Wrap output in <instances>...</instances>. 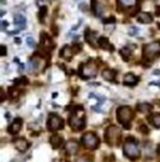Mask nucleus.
<instances>
[{
    "instance_id": "1",
    "label": "nucleus",
    "mask_w": 160,
    "mask_h": 162,
    "mask_svg": "<svg viewBox=\"0 0 160 162\" xmlns=\"http://www.w3.org/2000/svg\"><path fill=\"white\" fill-rule=\"evenodd\" d=\"M69 125L74 131H80L85 126V112L82 106H76L73 109L69 116Z\"/></svg>"
},
{
    "instance_id": "2",
    "label": "nucleus",
    "mask_w": 160,
    "mask_h": 162,
    "mask_svg": "<svg viewBox=\"0 0 160 162\" xmlns=\"http://www.w3.org/2000/svg\"><path fill=\"white\" fill-rule=\"evenodd\" d=\"M123 150H124V153L128 158L130 160H138L140 157V150H139V146L136 143V141L133 139V137H128L126 141L124 142V146H123Z\"/></svg>"
},
{
    "instance_id": "10",
    "label": "nucleus",
    "mask_w": 160,
    "mask_h": 162,
    "mask_svg": "<svg viewBox=\"0 0 160 162\" xmlns=\"http://www.w3.org/2000/svg\"><path fill=\"white\" fill-rule=\"evenodd\" d=\"M40 41H42V46L46 50H50L55 46L54 41L50 39V36L46 34V33H42V35H40Z\"/></svg>"
},
{
    "instance_id": "15",
    "label": "nucleus",
    "mask_w": 160,
    "mask_h": 162,
    "mask_svg": "<svg viewBox=\"0 0 160 162\" xmlns=\"http://www.w3.org/2000/svg\"><path fill=\"white\" fill-rule=\"evenodd\" d=\"M139 81V77H136L134 74H126L124 76V84L128 85V86H134L138 84Z\"/></svg>"
},
{
    "instance_id": "21",
    "label": "nucleus",
    "mask_w": 160,
    "mask_h": 162,
    "mask_svg": "<svg viewBox=\"0 0 160 162\" xmlns=\"http://www.w3.org/2000/svg\"><path fill=\"white\" fill-rule=\"evenodd\" d=\"M101 76L106 81H114L115 77H116V71L115 70H104Z\"/></svg>"
},
{
    "instance_id": "17",
    "label": "nucleus",
    "mask_w": 160,
    "mask_h": 162,
    "mask_svg": "<svg viewBox=\"0 0 160 162\" xmlns=\"http://www.w3.org/2000/svg\"><path fill=\"white\" fill-rule=\"evenodd\" d=\"M49 141H50V145L53 146V148H59L63 145V137L60 135H53Z\"/></svg>"
},
{
    "instance_id": "12",
    "label": "nucleus",
    "mask_w": 160,
    "mask_h": 162,
    "mask_svg": "<svg viewBox=\"0 0 160 162\" xmlns=\"http://www.w3.org/2000/svg\"><path fill=\"white\" fill-rule=\"evenodd\" d=\"M21 125H23V120L21 118H15L13 122L10 124V126H9V133H11V135H15V133H18L19 131H20V129H21Z\"/></svg>"
},
{
    "instance_id": "14",
    "label": "nucleus",
    "mask_w": 160,
    "mask_h": 162,
    "mask_svg": "<svg viewBox=\"0 0 160 162\" xmlns=\"http://www.w3.org/2000/svg\"><path fill=\"white\" fill-rule=\"evenodd\" d=\"M65 150L69 155H75L79 151V143L76 141L71 140V141H69L68 143L65 145Z\"/></svg>"
},
{
    "instance_id": "26",
    "label": "nucleus",
    "mask_w": 160,
    "mask_h": 162,
    "mask_svg": "<svg viewBox=\"0 0 160 162\" xmlns=\"http://www.w3.org/2000/svg\"><path fill=\"white\" fill-rule=\"evenodd\" d=\"M46 12H48V8L46 6H42L40 8V11H39V19L42 23H44V19L46 16Z\"/></svg>"
},
{
    "instance_id": "8",
    "label": "nucleus",
    "mask_w": 160,
    "mask_h": 162,
    "mask_svg": "<svg viewBox=\"0 0 160 162\" xmlns=\"http://www.w3.org/2000/svg\"><path fill=\"white\" fill-rule=\"evenodd\" d=\"M64 126V121L60 116L56 114H50L48 118V130L50 131H56Z\"/></svg>"
},
{
    "instance_id": "34",
    "label": "nucleus",
    "mask_w": 160,
    "mask_h": 162,
    "mask_svg": "<svg viewBox=\"0 0 160 162\" xmlns=\"http://www.w3.org/2000/svg\"><path fill=\"white\" fill-rule=\"evenodd\" d=\"M2 55H3V56H5V55H6V48H5V45H3V46H2Z\"/></svg>"
},
{
    "instance_id": "28",
    "label": "nucleus",
    "mask_w": 160,
    "mask_h": 162,
    "mask_svg": "<svg viewBox=\"0 0 160 162\" xmlns=\"http://www.w3.org/2000/svg\"><path fill=\"white\" fill-rule=\"evenodd\" d=\"M19 95H20V92H19L16 89L13 87V89L9 90V97H10V99H16Z\"/></svg>"
},
{
    "instance_id": "7",
    "label": "nucleus",
    "mask_w": 160,
    "mask_h": 162,
    "mask_svg": "<svg viewBox=\"0 0 160 162\" xmlns=\"http://www.w3.org/2000/svg\"><path fill=\"white\" fill-rule=\"evenodd\" d=\"M82 142L88 150H95V148L99 146V139L94 132L84 133L83 137H82Z\"/></svg>"
},
{
    "instance_id": "37",
    "label": "nucleus",
    "mask_w": 160,
    "mask_h": 162,
    "mask_svg": "<svg viewBox=\"0 0 160 162\" xmlns=\"http://www.w3.org/2000/svg\"><path fill=\"white\" fill-rule=\"evenodd\" d=\"M155 14H156L158 16L160 15V8H159V6H156V12H155Z\"/></svg>"
},
{
    "instance_id": "6",
    "label": "nucleus",
    "mask_w": 160,
    "mask_h": 162,
    "mask_svg": "<svg viewBox=\"0 0 160 162\" xmlns=\"http://www.w3.org/2000/svg\"><path fill=\"white\" fill-rule=\"evenodd\" d=\"M98 71V66L94 61H89L85 62L80 66V75L83 79H89V77H94Z\"/></svg>"
},
{
    "instance_id": "36",
    "label": "nucleus",
    "mask_w": 160,
    "mask_h": 162,
    "mask_svg": "<svg viewBox=\"0 0 160 162\" xmlns=\"http://www.w3.org/2000/svg\"><path fill=\"white\" fill-rule=\"evenodd\" d=\"M6 25H8V23H6L5 20H3V23H2V26H3V29H4V28H6Z\"/></svg>"
},
{
    "instance_id": "11",
    "label": "nucleus",
    "mask_w": 160,
    "mask_h": 162,
    "mask_svg": "<svg viewBox=\"0 0 160 162\" xmlns=\"http://www.w3.org/2000/svg\"><path fill=\"white\" fill-rule=\"evenodd\" d=\"M85 40L88 41V44H90L93 48H96L99 44L96 43L99 39H96V34L94 33V31H91V30H89V29H86V31H85Z\"/></svg>"
},
{
    "instance_id": "13",
    "label": "nucleus",
    "mask_w": 160,
    "mask_h": 162,
    "mask_svg": "<svg viewBox=\"0 0 160 162\" xmlns=\"http://www.w3.org/2000/svg\"><path fill=\"white\" fill-rule=\"evenodd\" d=\"M14 146H15V148H16L18 151L24 152V151H26V150L29 148L30 143L26 141L25 139H16V140L14 141Z\"/></svg>"
},
{
    "instance_id": "16",
    "label": "nucleus",
    "mask_w": 160,
    "mask_h": 162,
    "mask_svg": "<svg viewBox=\"0 0 160 162\" xmlns=\"http://www.w3.org/2000/svg\"><path fill=\"white\" fill-rule=\"evenodd\" d=\"M74 52H75V51H74L73 48H70V46H64V48L61 49L60 56H61L63 59H65V60H70V59L73 58V54H74Z\"/></svg>"
},
{
    "instance_id": "24",
    "label": "nucleus",
    "mask_w": 160,
    "mask_h": 162,
    "mask_svg": "<svg viewBox=\"0 0 160 162\" xmlns=\"http://www.w3.org/2000/svg\"><path fill=\"white\" fill-rule=\"evenodd\" d=\"M151 107L153 106L150 104H148V102H140V104H138V110L140 112H148V111L151 110Z\"/></svg>"
},
{
    "instance_id": "20",
    "label": "nucleus",
    "mask_w": 160,
    "mask_h": 162,
    "mask_svg": "<svg viewBox=\"0 0 160 162\" xmlns=\"http://www.w3.org/2000/svg\"><path fill=\"white\" fill-rule=\"evenodd\" d=\"M91 10L94 11V14L96 16H100L103 14V6L100 5V3L98 2V0H93L91 2Z\"/></svg>"
},
{
    "instance_id": "39",
    "label": "nucleus",
    "mask_w": 160,
    "mask_h": 162,
    "mask_svg": "<svg viewBox=\"0 0 160 162\" xmlns=\"http://www.w3.org/2000/svg\"><path fill=\"white\" fill-rule=\"evenodd\" d=\"M154 74H155V75H159V74H160V71H159V70H155V72H154Z\"/></svg>"
},
{
    "instance_id": "22",
    "label": "nucleus",
    "mask_w": 160,
    "mask_h": 162,
    "mask_svg": "<svg viewBox=\"0 0 160 162\" xmlns=\"http://www.w3.org/2000/svg\"><path fill=\"white\" fill-rule=\"evenodd\" d=\"M138 20H139V23H143V24H149L153 21V16L150 14H148V12H140L138 15Z\"/></svg>"
},
{
    "instance_id": "38",
    "label": "nucleus",
    "mask_w": 160,
    "mask_h": 162,
    "mask_svg": "<svg viewBox=\"0 0 160 162\" xmlns=\"http://www.w3.org/2000/svg\"><path fill=\"white\" fill-rule=\"evenodd\" d=\"M15 43H16V44H20L21 40H20V39H15Z\"/></svg>"
},
{
    "instance_id": "25",
    "label": "nucleus",
    "mask_w": 160,
    "mask_h": 162,
    "mask_svg": "<svg viewBox=\"0 0 160 162\" xmlns=\"http://www.w3.org/2000/svg\"><path fill=\"white\" fill-rule=\"evenodd\" d=\"M136 3V0H119V4L123 8H131L134 6Z\"/></svg>"
},
{
    "instance_id": "19",
    "label": "nucleus",
    "mask_w": 160,
    "mask_h": 162,
    "mask_svg": "<svg viewBox=\"0 0 160 162\" xmlns=\"http://www.w3.org/2000/svg\"><path fill=\"white\" fill-rule=\"evenodd\" d=\"M14 23H15V25L18 26V29H24V26H25V24H26V19H25L24 15L16 14V15L14 16Z\"/></svg>"
},
{
    "instance_id": "32",
    "label": "nucleus",
    "mask_w": 160,
    "mask_h": 162,
    "mask_svg": "<svg viewBox=\"0 0 160 162\" xmlns=\"http://www.w3.org/2000/svg\"><path fill=\"white\" fill-rule=\"evenodd\" d=\"M26 41H28V45H29V46H34V45H35L33 37H28V39H26Z\"/></svg>"
},
{
    "instance_id": "3",
    "label": "nucleus",
    "mask_w": 160,
    "mask_h": 162,
    "mask_svg": "<svg viewBox=\"0 0 160 162\" xmlns=\"http://www.w3.org/2000/svg\"><path fill=\"white\" fill-rule=\"evenodd\" d=\"M116 117L119 120V122L125 129H129L130 121L133 117H134V111L131 110L130 106H122V107H119L118 111H116Z\"/></svg>"
},
{
    "instance_id": "4",
    "label": "nucleus",
    "mask_w": 160,
    "mask_h": 162,
    "mask_svg": "<svg viewBox=\"0 0 160 162\" xmlns=\"http://www.w3.org/2000/svg\"><path fill=\"white\" fill-rule=\"evenodd\" d=\"M160 54V41H153L150 44H146L143 49V60L151 61Z\"/></svg>"
},
{
    "instance_id": "33",
    "label": "nucleus",
    "mask_w": 160,
    "mask_h": 162,
    "mask_svg": "<svg viewBox=\"0 0 160 162\" xmlns=\"http://www.w3.org/2000/svg\"><path fill=\"white\" fill-rule=\"evenodd\" d=\"M73 49H74V51H75V52H79L80 50H82V45H79V44H75V45L73 46Z\"/></svg>"
},
{
    "instance_id": "23",
    "label": "nucleus",
    "mask_w": 160,
    "mask_h": 162,
    "mask_svg": "<svg viewBox=\"0 0 160 162\" xmlns=\"http://www.w3.org/2000/svg\"><path fill=\"white\" fill-rule=\"evenodd\" d=\"M149 121L151 122V125H153L154 127L160 129V114H153V115L149 117Z\"/></svg>"
},
{
    "instance_id": "5",
    "label": "nucleus",
    "mask_w": 160,
    "mask_h": 162,
    "mask_svg": "<svg viewBox=\"0 0 160 162\" xmlns=\"http://www.w3.org/2000/svg\"><path fill=\"white\" fill-rule=\"evenodd\" d=\"M120 137H122V132L116 126H109L105 131V140L109 145L115 146L119 143Z\"/></svg>"
},
{
    "instance_id": "9",
    "label": "nucleus",
    "mask_w": 160,
    "mask_h": 162,
    "mask_svg": "<svg viewBox=\"0 0 160 162\" xmlns=\"http://www.w3.org/2000/svg\"><path fill=\"white\" fill-rule=\"evenodd\" d=\"M29 65L31 66V69L35 71V72H38V71H42L44 67H45V61L43 60V59H40V58H38V56H34L30 61H29Z\"/></svg>"
},
{
    "instance_id": "30",
    "label": "nucleus",
    "mask_w": 160,
    "mask_h": 162,
    "mask_svg": "<svg viewBox=\"0 0 160 162\" xmlns=\"http://www.w3.org/2000/svg\"><path fill=\"white\" fill-rule=\"evenodd\" d=\"M138 28H135V26H131V28L129 29V34L131 35V36H135V35H138Z\"/></svg>"
},
{
    "instance_id": "31",
    "label": "nucleus",
    "mask_w": 160,
    "mask_h": 162,
    "mask_svg": "<svg viewBox=\"0 0 160 162\" xmlns=\"http://www.w3.org/2000/svg\"><path fill=\"white\" fill-rule=\"evenodd\" d=\"M115 23V18L114 16H110L108 19H104V24H114Z\"/></svg>"
},
{
    "instance_id": "18",
    "label": "nucleus",
    "mask_w": 160,
    "mask_h": 162,
    "mask_svg": "<svg viewBox=\"0 0 160 162\" xmlns=\"http://www.w3.org/2000/svg\"><path fill=\"white\" fill-rule=\"evenodd\" d=\"M98 44H99V46L101 48V49H105V50H114V46L110 44V41L106 37H99V40H98Z\"/></svg>"
},
{
    "instance_id": "29",
    "label": "nucleus",
    "mask_w": 160,
    "mask_h": 162,
    "mask_svg": "<svg viewBox=\"0 0 160 162\" xmlns=\"http://www.w3.org/2000/svg\"><path fill=\"white\" fill-rule=\"evenodd\" d=\"M139 131H141L143 133H149V129H148V126H146V125H144V124H141L140 126H139Z\"/></svg>"
},
{
    "instance_id": "27",
    "label": "nucleus",
    "mask_w": 160,
    "mask_h": 162,
    "mask_svg": "<svg viewBox=\"0 0 160 162\" xmlns=\"http://www.w3.org/2000/svg\"><path fill=\"white\" fill-rule=\"evenodd\" d=\"M120 55L123 56V59H124L125 61H128L129 56L131 55V51H130L128 48H124V49H122V50H120Z\"/></svg>"
},
{
    "instance_id": "35",
    "label": "nucleus",
    "mask_w": 160,
    "mask_h": 162,
    "mask_svg": "<svg viewBox=\"0 0 160 162\" xmlns=\"http://www.w3.org/2000/svg\"><path fill=\"white\" fill-rule=\"evenodd\" d=\"M86 160H88L86 157H82V158H79L76 162H89V161H86Z\"/></svg>"
}]
</instances>
